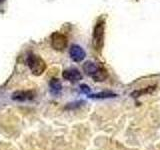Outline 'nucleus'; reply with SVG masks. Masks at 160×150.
Segmentation results:
<instances>
[{
	"instance_id": "f257e3e1",
	"label": "nucleus",
	"mask_w": 160,
	"mask_h": 150,
	"mask_svg": "<svg viewBox=\"0 0 160 150\" xmlns=\"http://www.w3.org/2000/svg\"><path fill=\"white\" fill-rule=\"evenodd\" d=\"M83 70L87 75L91 76L95 81H103L107 78V72L102 66L92 61H87L83 65Z\"/></svg>"
},
{
	"instance_id": "f03ea898",
	"label": "nucleus",
	"mask_w": 160,
	"mask_h": 150,
	"mask_svg": "<svg viewBox=\"0 0 160 150\" xmlns=\"http://www.w3.org/2000/svg\"><path fill=\"white\" fill-rule=\"evenodd\" d=\"M104 30H105V23L103 20L98 21L97 24L95 25L92 35V42L94 48L97 51H101L104 43Z\"/></svg>"
},
{
	"instance_id": "7ed1b4c3",
	"label": "nucleus",
	"mask_w": 160,
	"mask_h": 150,
	"mask_svg": "<svg viewBox=\"0 0 160 150\" xmlns=\"http://www.w3.org/2000/svg\"><path fill=\"white\" fill-rule=\"evenodd\" d=\"M27 64L30 70H31V72L34 75H37V76L41 75L46 69V64H45L44 60L38 55H29L27 58Z\"/></svg>"
},
{
	"instance_id": "20e7f679",
	"label": "nucleus",
	"mask_w": 160,
	"mask_h": 150,
	"mask_svg": "<svg viewBox=\"0 0 160 150\" xmlns=\"http://www.w3.org/2000/svg\"><path fill=\"white\" fill-rule=\"evenodd\" d=\"M52 47L57 51H62L67 46V38L65 35L59 32H54L51 35Z\"/></svg>"
},
{
	"instance_id": "39448f33",
	"label": "nucleus",
	"mask_w": 160,
	"mask_h": 150,
	"mask_svg": "<svg viewBox=\"0 0 160 150\" xmlns=\"http://www.w3.org/2000/svg\"><path fill=\"white\" fill-rule=\"evenodd\" d=\"M70 57L74 62H80L85 58V51L79 45H72L69 50Z\"/></svg>"
},
{
	"instance_id": "423d86ee",
	"label": "nucleus",
	"mask_w": 160,
	"mask_h": 150,
	"mask_svg": "<svg viewBox=\"0 0 160 150\" xmlns=\"http://www.w3.org/2000/svg\"><path fill=\"white\" fill-rule=\"evenodd\" d=\"M62 76L64 79L69 80V81H71V82H76V81H79V80L82 79L81 73L79 72V70L75 69V68L65 70V71L62 73Z\"/></svg>"
},
{
	"instance_id": "0eeeda50",
	"label": "nucleus",
	"mask_w": 160,
	"mask_h": 150,
	"mask_svg": "<svg viewBox=\"0 0 160 150\" xmlns=\"http://www.w3.org/2000/svg\"><path fill=\"white\" fill-rule=\"evenodd\" d=\"M34 98V92L33 91H16L12 94V99L15 101H28V100H32Z\"/></svg>"
},
{
	"instance_id": "6e6552de",
	"label": "nucleus",
	"mask_w": 160,
	"mask_h": 150,
	"mask_svg": "<svg viewBox=\"0 0 160 150\" xmlns=\"http://www.w3.org/2000/svg\"><path fill=\"white\" fill-rule=\"evenodd\" d=\"M50 88H51V92L53 94L57 95L62 90V85L58 79L53 78V79H51V81H50Z\"/></svg>"
},
{
	"instance_id": "1a4fd4ad",
	"label": "nucleus",
	"mask_w": 160,
	"mask_h": 150,
	"mask_svg": "<svg viewBox=\"0 0 160 150\" xmlns=\"http://www.w3.org/2000/svg\"><path fill=\"white\" fill-rule=\"evenodd\" d=\"M115 96H116V94L111 93V92H102V93L89 95V97H91V98H109V97H115Z\"/></svg>"
},
{
	"instance_id": "9d476101",
	"label": "nucleus",
	"mask_w": 160,
	"mask_h": 150,
	"mask_svg": "<svg viewBox=\"0 0 160 150\" xmlns=\"http://www.w3.org/2000/svg\"><path fill=\"white\" fill-rule=\"evenodd\" d=\"M81 90H82V92H84V93H86V94H88L89 92H90V89H89V87L87 86V85H81Z\"/></svg>"
},
{
	"instance_id": "9b49d317",
	"label": "nucleus",
	"mask_w": 160,
	"mask_h": 150,
	"mask_svg": "<svg viewBox=\"0 0 160 150\" xmlns=\"http://www.w3.org/2000/svg\"><path fill=\"white\" fill-rule=\"evenodd\" d=\"M4 1V0H0V3H1V2H3Z\"/></svg>"
}]
</instances>
